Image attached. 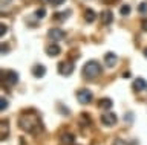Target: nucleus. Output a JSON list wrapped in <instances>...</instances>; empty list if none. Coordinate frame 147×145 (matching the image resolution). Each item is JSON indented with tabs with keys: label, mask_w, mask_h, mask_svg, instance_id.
Listing matches in <instances>:
<instances>
[{
	"label": "nucleus",
	"mask_w": 147,
	"mask_h": 145,
	"mask_svg": "<svg viewBox=\"0 0 147 145\" xmlns=\"http://www.w3.org/2000/svg\"><path fill=\"white\" fill-rule=\"evenodd\" d=\"M18 127L29 134H40L43 131V122H41L38 113L35 110H26L18 116Z\"/></svg>",
	"instance_id": "obj_1"
},
{
	"label": "nucleus",
	"mask_w": 147,
	"mask_h": 145,
	"mask_svg": "<svg viewBox=\"0 0 147 145\" xmlns=\"http://www.w3.org/2000/svg\"><path fill=\"white\" fill-rule=\"evenodd\" d=\"M83 75H84L87 80H94V78H96V76H100L101 75V66H100V63L95 61V60L87 61L86 64H84V67H83Z\"/></svg>",
	"instance_id": "obj_2"
},
{
	"label": "nucleus",
	"mask_w": 147,
	"mask_h": 145,
	"mask_svg": "<svg viewBox=\"0 0 147 145\" xmlns=\"http://www.w3.org/2000/svg\"><path fill=\"white\" fill-rule=\"evenodd\" d=\"M2 81L5 86H16L18 83V74L12 69L3 70L2 72Z\"/></svg>",
	"instance_id": "obj_3"
},
{
	"label": "nucleus",
	"mask_w": 147,
	"mask_h": 145,
	"mask_svg": "<svg viewBox=\"0 0 147 145\" xmlns=\"http://www.w3.org/2000/svg\"><path fill=\"white\" fill-rule=\"evenodd\" d=\"M101 122H103L106 127H113L118 122V116L115 115L113 112H107V110H106L103 115H101Z\"/></svg>",
	"instance_id": "obj_4"
},
{
	"label": "nucleus",
	"mask_w": 147,
	"mask_h": 145,
	"mask_svg": "<svg viewBox=\"0 0 147 145\" xmlns=\"http://www.w3.org/2000/svg\"><path fill=\"white\" fill-rule=\"evenodd\" d=\"M77 99H78V102H81V104H89L92 99H94V93H92L89 89H81L77 92Z\"/></svg>",
	"instance_id": "obj_5"
},
{
	"label": "nucleus",
	"mask_w": 147,
	"mask_h": 145,
	"mask_svg": "<svg viewBox=\"0 0 147 145\" xmlns=\"http://www.w3.org/2000/svg\"><path fill=\"white\" fill-rule=\"evenodd\" d=\"M74 69H75V64L71 61H61L58 64V74L60 75H63V76H69L74 72Z\"/></svg>",
	"instance_id": "obj_6"
},
{
	"label": "nucleus",
	"mask_w": 147,
	"mask_h": 145,
	"mask_svg": "<svg viewBox=\"0 0 147 145\" xmlns=\"http://www.w3.org/2000/svg\"><path fill=\"white\" fill-rule=\"evenodd\" d=\"M64 37H66V32L60 28H52V29L48 31V38L54 40V41H60V40H63Z\"/></svg>",
	"instance_id": "obj_7"
},
{
	"label": "nucleus",
	"mask_w": 147,
	"mask_h": 145,
	"mask_svg": "<svg viewBox=\"0 0 147 145\" xmlns=\"http://www.w3.org/2000/svg\"><path fill=\"white\" fill-rule=\"evenodd\" d=\"M104 61H106V66L109 67V69H112V67L117 66V63H118V57L115 55L113 52H107L104 55Z\"/></svg>",
	"instance_id": "obj_8"
},
{
	"label": "nucleus",
	"mask_w": 147,
	"mask_h": 145,
	"mask_svg": "<svg viewBox=\"0 0 147 145\" xmlns=\"http://www.w3.org/2000/svg\"><path fill=\"white\" fill-rule=\"evenodd\" d=\"M133 90L135 92H141V90H146L147 89V81L144 78H136L135 81H133Z\"/></svg>",
	"instance_id": "obj_9"
},
{
	"label": "nucleus",
	"mask_w": 147,
	"mask_h": 145,
	"mask_svg": "<svg viewBox=\"0 0 147 145\" xmlns=\"http://www.w3.org/2000/svg\"><path fill=\"white\" fill-rule=\"evenodd\" d=\"M32 75H34L35 78H43L46 75V67L43 64H35L32 67Z\"/></svg>",
	"instance_id": "obj_10"
},
{
	"label": "nucleus",
	"mask_w": 147,
	"mask_h": 145,
	"mask_svg": "<svg viewBox=\"0 0 147 145\" xmlns=\"http://www.w3.org/2000/svg\"><path fill=\"white\" fill-rule=\"evenodd\" d=\"M113 21V14L112 11H103L101 12V25H110Z\"/></svg>",
	"instance_id": "obj_11"
},
{
	"label": "nucleus",
	"mask_w": 147,
	"mask_h": 145,
	"mask_svg": "<svg viewBox=\"0 0 147 145\" xmlns=\"http://www.w3.org/2000/svg\"><path fill=\"white\" fill-rule=\"evenodd\" d=\"M60 52H61V49H60L58 44H49V46L46 47V53H48L49 57H58Z\"/></svg>",
	"instance_id": "obj_12"
},
{
	"label": "nucleus",
	"mask_w": 147,
	"mask_h": 145,
	"mask_svg": "<svg viewBox=\"0 0 147 145\" xmlns=\"http://www.w3.org/2000/svg\"><path fill=\"white\" fill-rule=\"evenodd\" d=\"M112 106H113V102L110 98H103L98 101V107L101 110H109V108H112Z\"/></svg>",
	"instance_id": "obj_13"
},
{
	"label": "nucleus",
	"mask_w": 147,
	"mask_h": 145,
	"mask_svg": "<svg viewBox=\"0 0 147 145\" xmlns=\"http://www.w3.org/2000/svg\"><path fill=\"white\" fill-rule=\"evenodd\" d=\"M61 144L63 145H74L75 144V136L72 133H64L61 136Z\"/></svg>",
	"instance_id": "obj_14"
},
{
	"label": "nucleus",
	"mask_w": 147,
	"mask_h": 145,
	"mask_svg": "<svg viewBox=\"0 0 147 145\" xmlns=\"http://www.w3.org/2000/svg\"><path fill=\"white\" fill-rule=\"evenodd\" d=\"M96 19V14L94 9H90V8H87V9L84 11V20L87 21V23H92V21H95Z\"/></svg>",
	"instance_id": "obj_15"
},
{
	"label": "nucleus",
	"mask_w": 147,
	"mask_h": 145,
	"mask_svg": "<svg viewBox=\"0 0 147 145\" xmlns=\"http://www.w3.org/2000/svg\"><path fill=\"white\" fill-rule=\"evenodd\" d=\"M8 133H9V130H8V121H2V140H5L8 138Z\"/></svg>",
	"instance_id": "obj_16"
},
{
	"label": "nucleus",
	"mask_w": 147,
	"mask_h": 145,
	"mask_svg": "<svg viewBox=\"0 0 147 145\" xmlns=\"http://www.w3.org/2000/svg\"><path fill=\"white\" fill-rule=\"evenodd\" d=\"M119 14H121V15H129V14H130V6H129V5H123L121 8H119Z\"/></svg>",
	"instance_id": "obj_17"
},
{
	"label": "nucleus",
	"mask_w": 147,
	"mask_h": 145,
	"mask_svg": "<svg viewBox=\"0 0 147 145\" xmlns=\"http://www.w3.org/2000/svg\"><path fill=\"white\" fill-rule=\"evenodd\" d=\"M138 12H140V14H146L147 12V3H140V6H138Z\"/></svg>",
	"instance_id": "obj_18"
},
{
	"label": "nucleus",
	"mask_w": 147,
	"mask_h": 145,
	"mask_svg": "<svg viewBox=\"0 0 147 145\" xmlns=\"http://www.w3.org/2000/svg\"><path fill=\"white\" fill-rule=\"evenodd\" d=\"M45 15H46V9H43V8H40V9L35 11V17H37V19H43Z\"/></svg>",
	"instance_id": "obj_19"
},
{
	"label": "nucleus",
	"mask_w": 147,
	"mask_h": 145,
	"mask_svg": "<svg viewBox=\"0 0 147 145\" xmlns=\"http://www.w3.org/2000/svg\"><path fill=\"white\" fill-rule=\"evenodd\" d=\"M6 107H8V101L5 98H2V99H0V110L5 112V110H6Z\"/></svg>",
	"instance_id": "obj_20"
},
{
	"label": "nucleus",
	"mask_w": 147,
	"mask_h": 145,
	"mask_svg": "<svg viewBox=\"0 0 147 145\" xmlns=\"http://www.w3.org/2000/svg\"><path fill=\"white\" fill-rule=\"evenodd\" d=\"M64 2H66V0H49V3H51V5H54V6H57V5H63Z\"/></svg>",
	"instance_id": "obj_21"
},
{
	"label": "nucleus",
	"mask_w": 147,
	"mask_h": 145,
	"mask_svg": "<svg viewBox=\"0 0 147 145\" xmlns=\"http://www.w3.org/2000/svg\"><path fill=\"white\" fill-rule=\"evenodd\" d=\"M113 145H129V144L124 139H115L113 140Z\"/></svg>",
	"instance_id": "obj_22"
},
{
	"label": "nucleus",
	"mask_w": 147,
	"mask_h": 145,
	"mask_svg": "<svg viewBox=\"0 0 147 145\" xmlns=\"http://www.w3.org/2000/svg\"><path fill=\"white\" fill-rule=\"evenodd\" d=\"M58 108H60V110H61V112H60V113H61V115H69V110H67L66 107H63L61 104H58Z\"/></svg>",
	"instance_id": "obj_23"
},
{
	"label": "nucleus",
	"mask_w": 147,
	"mask_h": 145,
	"mask_svg": "<svg viewBox=\"0 0 147 145\" xmlns=\"http://www.w3.org/2000/svg\"><path fill=\"white\" fill-rule=\"evenodd\" d=\"M124 119H126L127 122H132V121H133V115H132L130 112H129V113H126V116H124Z\"/></svg>",
	"instance_id": "obj_24"
},
{
	"label": "nucleus",
	"mask_w": 147,
	"mask_h": 145,
	"mask_svg": "<svg viewBox=\"0 0 147 145\" xmlns=\"http://www.w3.org/2000/svg\"><path fill=\"white\" fill-rule=\"evenodd\" d=\"M8 52H9V46L6 43H3L2 44V53H8Z\"/></svg>",
	"instance_id": "obj_25"
},
{
	"label": "nucleus",
	"mask_w": 147,
	"mask_h": 145,
	"mask_svg": "<svg viewBox=\"0 0 147 145\" xmlns=\"http://www.w3.org/2000/svg\"><path fill=\"white\" fill-rule=\"evenodd\" d=\"M141 28H142V31H146V32H147V20L141 21Z\"/></svg>",
	"instance_id": "obj_26"
},
{
	"label": "nucleus",
	"mask_w": 147,
	"mask_h": 145,
	"mask_svg": "<svg viewBox=\"0 0 147 145\" xmlns=\"http://www.w3.org/2000/svg\"><path fill=\"white\" fill-rule=\"evenodd\" d=\"M5 34H6V25H2V31H0V35L3 37Z\"/></svg>",
	"instance_id": "obj_27"
},
{
	"label": "nucleus",
	"mask_w": 147,
	"mask_h": 145,
	"mask_svg": "<svg viewBox=\"0 0 147 145\" xmlns=\"http://www.w3.org/2000/svg\"><path fill=\"white\" fill-rule=\"evenodd\" d=\"M123 76H124V78H129V76H130V72H124Z\"/></svg>",
	"instance_id": "obj_28"
},
{
	"label": "nucleus",
	"mask_w": 147,
	"mask_h": 145,
	"mask_svg": "<svg viewBox=\"0 0 147 145\" xmlns=\"http://www.w3.org/2000/svg\"><path fill=\"white\" fill-rule=\"evenodd\" d=\"M144 57L147 58V47H144Z\"/></svg>",
	"instance_id": "obj_29"
},
{
	"label": "nucleus",
	"mask_w": 147,
	"mask_h": 145,
	"mask_svg": "<svg viewBox=\"0 0 147 145\" xmlns=\"http://www.w3.org/2000/svg\"><path fill=\"white\" fill-rule=\"evenodd\" d=\"M20 145H26V144H25V140H23V139H20Z\"/></svg>",
	"instance_id": "obj_30"
}]
</instances>
